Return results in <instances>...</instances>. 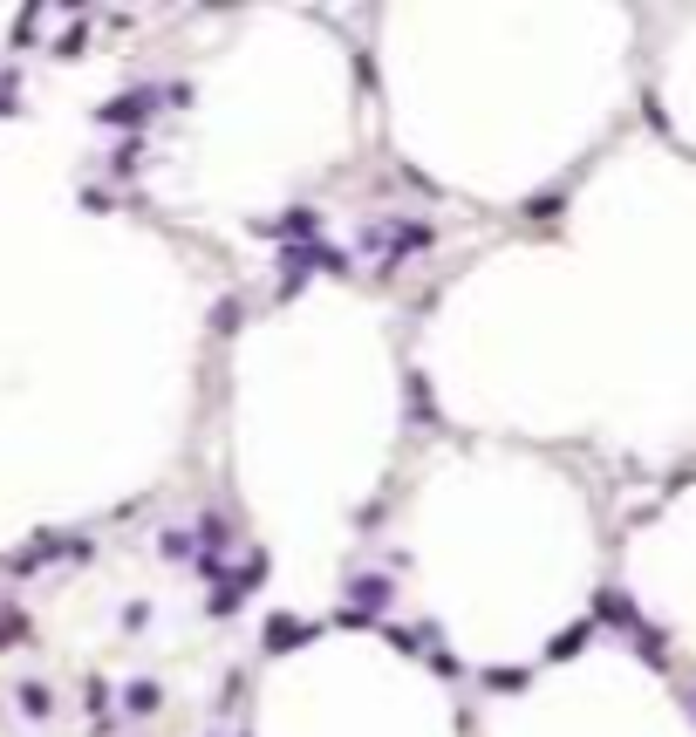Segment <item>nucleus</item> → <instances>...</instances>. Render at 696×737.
Returning <instances> with one entry per match:
<instances>
[{
	"label": "nucleus",
	"mask_w": 696,
	"mask_h": 737,
	"mask_svg": "<svg viewBox=\"0 0 696 737\" xmlns=\"http://www.w3.org/2000/svg\"><path fill=\"white\" fill-rule=\"evenodd\" d=\"M157 96H164V89H137V96H116V103H103V110H96V117H103V123H137V117H151V110H157Z\"/></svg>",
	"instance_id": "nucleus-1"
},
{
	"label": "nucleus",
	"mask_w": 696,
	"mask_h": 737,
	"mask_svg": "<svg viewBox=\"0 0 696 737\" xmlns=\"http://www.w3.org/2000/svg\"><path fill=\"white\" fill-rule=\"evenodd\" d=\"M348 594H355L362 608H389V581H383V574H355V587H348Z\"/></svg>",
	"instance_id": "nucleus-2"
},
{
	"label": "nucleus",
	"mask_w": 696,
	"mask_h": 737,
	"mask_svg": "<svg viewBox=\"0 0 696 737\" xmlns=\"http://www.w3.org/2000/svg\"><path fill=\"white\" fill-rule=\"evenodd\" d=\"M294 642H308V628H301V621H267V649H294Z\"/></svg>",
	"instance_id": "nucleus-3"
},
{
	"label": "nucleus",
	"mask_w": 696,
	"mask_h": 737,
	"mask_svg": "<svg viewBox=\"0 0 696 737\" xmlns=\"http://www.w3.org/2000/svg\"><path fill=\"white\" fill-rule=\"evenodd\" d=\"M587 635H594V628H587V621H580V628H567V635H560V642H553V649H546V656L560 662V656H574L580 642H587Z\"/></svg>",
	"instance_id": "nucleus-4"
},
{
	"label": "nucleus",
	"mask_w": 696,
	"mask_h": 737,
	"mask_svg": "<svg viewBox=\"0 0 696 737\" xmlns=\"http://www.w3.org/2000/svg\"><path fill=\"white\" fill-rule=\"evenodd\" d=\"M157 697H164L157 683H130V710H137V717H144V710H157Z\"/></svg>",
	"instance_id": "nucleus-5"
},
{
	"label": "nucleus",
	"mask_w": 696,
	"mask_h": 737,
	"mask_svg": "<svg viewBox=\"0 0 696 737\" xmlns=\"http://www.w3.org/2000/svg\"><path fill=\"white\" fill-rule=\"evenodd\" d=\"M21 710H28V717H48V690H41V683H21Z\"/></svg>",
	"instance_id": "nucleus-6"
},
{
	"label": "nucleus",
	"mask_w": 696,
	"mask_h": 737,
	"mask_svg": "<svg viewBox=\"0 0 696 737\" xmlns=\"http://www.w3.org/2000/svg\"><path fill=\"white\" fill-rule=\"evenodd\" d=\"M21 642V615H0V649H14Z\"/></svg>",
	"instance_id": "nucleus-7"
},
{
	"label": "nucleus",
	"mask_w": 696,
	"mask_h": 737,
	"mask_svg": "<svg viewBox=\"0 0 696 737\" xmlns=\"http://www.w3.org/2000/svg\"><path fill=\"white\" fill-rule=\"evenodd\" d=\"M14 89H21V82H14V76H0V110H14Z\"/></svg>",
	"instance_id": "nucleus-8"
},
{
	"label": "nucleus",
	"mask_w": 696,
	"mask_h": 737,
	"mask_svg": "<svg viewBox=\"0 0 696 737\" xmlns=\"http://www.w3.org/2000/svg\"><path fill=\"white\" fill-rule=\"evenodd\" d=\"M690 703H696V690H690Z\"/></svg>",
	"instance_id": "nucleus-9"
}]
</instances>
